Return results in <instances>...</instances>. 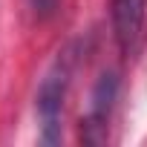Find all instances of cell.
<instances>
[{
  "instance_id": "3957f363",
  "label": "cell",
  "mask_w": 147,
  "mask_h": 147,
  "mask_svg": "<svg viewBox=\"0 0 147 147\" xmlns=\"http://www.w3.org/2000/svg\"><path fill=\"white\" fill-rule=\"evenodd\" d=\"M144 15H147V0H113V32L124 55L136 49L141 38Z\"/></svg>"
},
{
  "instance_id": "7a4b0ae2",
  "label": "cell",
  "mask_w": 147,
  "mask_h": 147,
  "mask_svg": "<svg viewBox=\"0 0 147 147\" xmlns=\"http://www.w3.org/2000/svg\"><path fill=\"white\" fill-rule=\"evenodd\" d=\"M115 92H118V75L115 72H104L98 78L95 90H92V101H90V115L84 118L81 124V138L90 141V144H101L107 138V115L113 110V101H115Z\"/></svg>"
},
{
  "instance_id": "6da1fadb",
  "label": "cell",
  "mask_w": 147,
  "mask_h": 147,
  "mask_svg": "<svg viewBox=\"0 0 147 147\" xmlns=\"http://www.w3.org/2000/svg\"><path fill=\"white\" fill-rule=\"evenodd\" d=\"M66 84H69V66H66V61H55L38 87L40 138L46 144H55L61 138V110H63V98H66Z\"/></svg>"
},
{
  "instance_id": "277c9868",
  "label": "cell",
  "mask_w": 147,
  "mask_h": 147,
  "mask_svg": "<svg viewBox=\"0 0 147 147\" xmlns=\"http://www.w3.org/2000/svg\"><path fill=\"white\" fill-rule=\"evenodd\" d=\"M32 6H35V12H38L40 18H49V15L58 9V0H32Z\"/></svg>"
}]
</instances>
